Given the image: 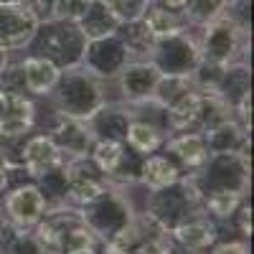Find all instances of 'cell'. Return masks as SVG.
Instances as JSON below:
<instances>
[{"instance_id":"7402d4cb","label":"cell","mask_w":254,"mask_h":254,"mask_svg":"<svg viewBox=\"0 0 254 254\" xmlns=\"http://www.w3.org/2000/svg\"><path fill=\"white\" fill-rule=\"evenodd\" d=\"M237 206H239V193H234V190H216V193H211V198H208V208L214 211L216 216L234 214Z\"/></svg>"},{"instance_id":"277c9868","label":"cell","mask_w":254,"mask_h":254,"mask_svg":"<svg viewBox=\"0 0 254 254\" xmlns=\"http://www.w3.org/2000/svg\"><path fill=\"white\" fill-rule=\"evenodd\" d=\"M38 20L31 13V8L23 5H0V51H18L28 46L36 31Z\"/></svg>"},{"instance_id":"ffe728a7","label":"cell","mask_w":254,"mask_h":254,"mask_svg":"<svg viewBox=\"0 0 254 254\" xmlns=\"http://www.w3.org/2000/svg\"><path fill=\"white\" fill-rule=\"evenodd\" d=\"M92 158H94V163H97L99 171L115 173L117 168H120V163H122V158H125V153H122V145H120V142H115V140H102V142L94 147Z\"/></svg>"},{"instance_id":"ac0fdd59","label":"cell","mask_w":254,"mask_h":254,"mask_svg":"<svg viewBox=\"0 0 254 254\" xmlns=\"http://www.w3.org/2000/svg\"><path fill=\"white\" fill-rule=\"evenodd\" d=\"M99 3L117 18V23H132L142 18L150 0H99Z\"/></svg>"},{"instance_id":"3957f363","label":"cell","mask_w":254,"mask_h":254,"mask_svg":"<svg viewBox=\"0 0 254 254\" xmlns=\"http://www.w3.org/2000/svg\"><path fill=\"white\" fill-rule=\"evenodd\" d=\"M153 56H155L153 64L160 69V74H190L196 69V64L201 61L198 46L186 33L155 41Z\"/></svg>"},{"instance_id":"6da1fadb","label":"cell","mask_w":254,"mask_h":254,"mask_svg":"<svg viewBox=\"0 0 254 254\" xmlns=\"http://www.w3.org/2000/svg\"><path fill=\"white\" fill-rule=\"evenodd\" d=\"M244 51V26L237 23L234 15L221 13L211 23L203 26V38L198 46L201 61L216 64V66H229Z\"/></svg>"},{"instance_id":"9a60e30c","label":"cell","mask_w":254,"mask_h":254,"mask_svg":"<svg viewBox=\"0 0 254 254\" xmlns=\"http://www.w3.org/2000/svg\"><path fill=\"white\" fill-rule=\"evenodd\" d=\"M176 237L186 249H206L211 242H214V229H211L206 221H188L183 226L176 229Z\"/></svg>"},{"instance_id":"5b68a950","label":"cell","mask_w":254,"mask_h":254,"mask_svg":"<svg viewBox=\"0 0 254 254\" xmlns=\"http://www.w3.org/2000/svg\"><path fill=\"white\" fill-rule=\"evenodd\" d=\"M127 49L120 41V36H107L99 41H87V51H84V64L94 74H115L122 71L127 64Z\"/></svg>"},{"instance_id":"44dd1931","label":"cell","mask_w":254,"mask_h":254,"mask_svg":"<svg viewBox=\"0 0 254 254\" xmlns=\"http://www.w3.org/2000/svg\"><path fill=\"white\" fill-rule=\"evenodd\" d=\"M94 0H54V20H66V23H76V20L89 10Z\"/></svg>"},{"instance_id":"9c48e42d","label":"cell","mask_w":254,"mask_h":254,"mask_svg":"<svg viewBox=\"0 0 254 254\" xmlns=\"http://www.w3.org/2000/svg\"><path fill=\"white\" fill-rule=\"evenodd\" d=\"M59 163H61V147L51 137H33V140H28L26 150H23V165H26V171L33 178L51 173Z\"/></svg>"},{"instance_id":"83f0119b","label":"cell","mask_w":254,"mask_h":254,"mask_svg":"<svg viewBox=\"0 0 254 254\" xmlns=\"http://www.w3.org/2000/svg\"><path fill=\"white\" fill-rule=\"evenodd\" d=\"M3 66H5V51H0V71H3Z\"/></svg>"},{"instance_id":"4316f807","label":"cell","mask_w":254,"mask_h":254,"mask_svg":"<svg viewBox=\"0 0 254 254\" xmlns=\"http://www.w3.org/2000/svg\"><path fill=\"white\" fill-rule=\"evenodd\" d=\"M26 0H0V5H23Z\"/></svg>"},{"instance_id":"4fadbf2b","label":"cell","mask_w":254,"mask_h":254,"mask_svg":"<svg viewBox=\"0 0 254 254\" xmlns=\"http://www.w3.org/2000/svg\"><path fill=\"white\" fill-rule=\"evenodd\" d=\"M201 112H203V97L190 89L168 107V120H171V127H188L190 122L201 117Z\"/></svg>"},{"instance_id":"d4e9b609","label":"cell","mask_w":254,"mask_h":254,"mask_svg":"<svg viewBox=\"0 0 254 254\" xmlns=\"http://www.w3.org/2000/svg\"><path fill=\"white\" fill-rule=\"evenodd\" d=\"M160 3H163V8H168V10H183L186 5H188V0H160Z\"/></svg>"},{"instance_id":"7a4b0ae2","label":"cell","mask_w":254,"mask_h":254,"mask_svg":"<svg viewBox=\"0 0 254 254\" xmlns=\"http://www.w3.org/2000/svg\"><path fill=\"white\" fill-rule=\"evenodd\" d=\"M36 36H41V59H49L54 66H71L84 59L87 51V38L81 36L76 23H66V20H51L38 26Z\"/></svg>"},{"instance_id":"30bf717a","label":"cell","mask_w":254,"mask_h":254,"mask_svg":"<svg viewBox=\"0 0 254 254\" xmlns=\"http://www.w3.org/2000/svg\"><path fill=\"white\" fill-rule=\"evenodd\" d=\"M61 76V69L54 66L49 59L41 56H28L23 64H20V79H23V87L33 94H49L56 81Z\"/></svg>"},{"instance_id":"7c38bea8","label":"cell","mask_w":254,"mask_h":254,"mask_svg":"<svg viewBox=\"0 0 254 254\" xmlns=\"http://www.w3.org/2000/svg\"><path fill=\"white\" fill-rule=\"evenodd\" d=\"M142 26L145 31L150 33L153 41H163V38H171V36H178L183 33V20L178 13L168 10L163 5H147V10L142 13Z\"/></svg>"},{"instance_id":"603a6c76","label":"cell","mask_w":254,"mask_h":254,"mask_svg":"<svg viewBox=\"0 0 254 254\" xmlns=\"http://www.w3.org/2000/svg\"><path fill=\"white\" fill-rule=\"evenodd\" d=\"M132 254H171L165 247H163V242H158V239H153V242H147V244H140L137 249H132Z\"/></svg>"},{"instance_id":"52a82bcc","label":"cell","mask_w":254,"mask_h":254,"mask_svg":"<svg viewBox=\"0 0 254 254\" xmlns=\"http://www.w3.org/2000/svg\"><path fill=\"white\" fill-rule=\"evenodd\" d=\"M5 208H8V216L20 224V226H31L36 224L46 211V201L41 196V190L33 188V186H26V188H18L5 198Z\"/></svg>"},{"instance_id":"484cf974","label":"cell","mask_w":254,"mask_h":254,"mask_svg":"<svg viewBox=\"0 0 254 254\" xmlns=\"http://www.w3.org/2000/svg\"><path fill=\"white\" fill-rule=\"evenodd\" d=\"M5 183V158H3V153H0V186Z\"/></svg>"},{"instance_id":"d6986e66","label":"cell","mask_w":254,"mask_h":254,"mask_svg":"<svg viewBox=\"0 0 254 254\" xmlns=\"http://www.w3.org/2000/svg\"><path fill=\"white\" fill-rule=\"evenodd\" d=\"M127 140H130V145L135 147V150L140 153H153L155 147L160 145V135L153 125L147 122H132L130 127H127Z\"/></svg>"},{"instance_id":"f1b7e54d","label":"cell","mask_w":254,"mask_h":254,"mask_svg":"<svg viewBox=\"0 0 254 254\" xmlns=\"http://www.w3.org/2000/svg\"><path fill=\"white\" fill-rule=\"evenodd\" d=\"M231 3H237V0H229V5H231Z\"/></svg>"},{"instance_id":"e0dca14e","label":"cell","mask_w":254,"mask_h":254,"mask_svg":"<svg viewBox=\"0 0 254 254\" xmlns=\"http://www.w3.org/2000/svg\"><path fill=\"white\" fill-rule=\"evenodd\" d=\"M171 150L188 165H201L206 160V142L201 135H181L171 142Z\"/></svg>"},{"instance_id":"5bb4252c","label":"cell","mask_w":254,"mask_h":254,"mask_svg":"<svg viewBox=\"0 0 254 254\" xmlns=\"http://www.w3.org/2000/svg\"><path fill=\"white\" fill-rule=\"evenodd\" d=\"M142 181L145 186H150V188H165V186H171L178 181V171H176V165L168 160V158H147L145 165H142Z\"/></svg>"},{"instance_id":"8992f818","label":"cell","mask_w":254,"mask_h":254,"mask_svg":"<svg viewBox=\"0 0 254 254\" xmlns=\"http://www.w3.org/2000/svg\"><path fill=\"white\" fill-rule=\"evenodd\" d=\"M33 125V102L23 92H0V135L18 137Z\"/></svg>"},{"instance_id":"8fae6325","label":"cell","mask_w":254,"mask_h":254,"mask_svg":"<svg viewBox=\"0 0 254 254\" xmlns=\"http://www.w3.org/2000/svg\"><path fill=\"white\" fill-rule=\"evenodd\" d=\"M76 28L81 31V36L87 41H99V38L115 36L120 31V23H117V18L99 3V0H94V3L89 5V10L76 20Z\"/></svg>"},{"instance_id":"2e32d148","label":"cell","mask_w":254,"mask_h":254,"mask_svg":"<svg viewBox=\"0 0 254 254\" xmlns=\"http://www.w3.org/2000/svg\"><path fill=\"white\" fill-rule=\"evenodd\" d=\"M229 0H188V5L183 8L186 18L190 23H211L214 18H219L221 13H226Z\"/></svg>"},{"instance_id":"ba28073f","label":"cell","mask_w":254,"mask_h":254,"mask_svg":"<svg viewBox=\"0 0 254 254\" xmlns=\"http://www.w3.org/2000/svg\"><path fill=\"white\" fill-rule=\"evenodd\" d=\"M160 69L150 61H135V64H125L122 66V89L127 97L140 99V97H150L160 81Z\"/></svg>"},{"instance_id":"cb8c5ba5","label":"cell","mask_w":254,"mask_h":254,"mask_svg":"<svg viewBox=\"0 0 254 254\" xmlns=\"http://www.w3.org/2000/svg\"><path fill=\"white\" fill-rule=\"evenodd\" d=\"M214 254H249V252H247L244 244H224V247H219Z\"/></svg>"}]
</instances>
